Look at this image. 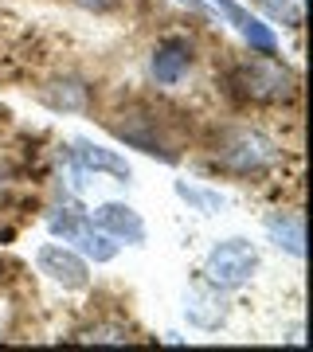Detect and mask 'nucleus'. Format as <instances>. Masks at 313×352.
Wrapping results in <instances>:
<instances>
[{
	"label": "nucleus",
	"mask_w": 313,
	"mask_h": 352,
	"mask_svg": "<svg viewBox=\"0 0 313 352\" xmlns=\"http://www.w3.org/2000/svg\"><path fill=\"white\" fill-rule=\"evenodd\" d=\"M110 133L118 141H125L129 149H141L145 157H157L164 164L180 161V141L169 129V118H161L149 106H129V110L110 118Z\"/></svg>",
	"instance_id": "1"
},
{
	"label": "nucleus",
	"mask_w": 313,
	"mask_h": 352,
	"mask_svg": "<svg viewBox=\"0 0 313 352\" xmlns=\"http://www.w3.org/2000/svg\"><path fill=\"white\" fill-rule=\"evenodd\" d=\"M231 87L239 90V98L255 102V106H286V102L298 98V78L286 63H278L270 55H259V59H247V63L235 67L231 75Z\"/></svg>",
	"instance_id": "2"
},
{
	"label": "nucleus",
	"mask_w": 313,
	"mask_h": 352,
	"mask_svg": "<svg viewBox=\"0 0 313 352\" xmlns=\"http://www.w3.org/2000/svg\"><path fill=\"white\" fill-rule=\"evenodd\" d=\"M212 161L231 176H259L282 161V149L266 133H259V129L239 126V129H227L224 138L215 141Z\"/></svg>",
	"instance_id": "3"
},
{
	"label": "nucleus",
	"mask_w": 313,
	"mask_h": 352,
	"mask_svg": "<svg viewBox=\"0 0 313 352\" xmlns=\"http://www.w3.org/2000/svg\"><path fill=\"white\" fill-rule=\"evenodd\" d=\"M259 270V251L250 239H219L204 258V278L215 289H239L247 286Z\"/></svg>",
	"instance_id": "4"
},
{
	"label": "nucleus",
	"mask_w": 313,
	"mask_h": 352,
	"mask_svg": "<svg viewBox=\"0 0 313 352\" xmlns=\"http://www.w3.org/2000/svg\"><path fill=\"white\" fill-rule=\"evenodd\" d=\"M47 227L51 235L63 243H75L83 258H94V263H110L118 258V239H110L106 231L90 223V215L83 212H71V208H59V212L47 215Z\"/></svg>",
	"instance_id": "5"
},
{
	"label": "nucleus",
	"mask_w": 313,
	"mask_h": 352,
	"mask_svg": "<svg viewBox=\"0 0 313 352\" xmlns=\"http://www.w3.org/2000/svg\"><path fill=\"white\" fill-rule=\"evenodd\" d=\"M36 266H39V274H47L63 289H87V282H90L87 258L78 251H71V247H63V243H43L36 251Z\"/></svg>",
	"instance_id": "6"
},
{
	"label": "nucleus",
	"mask_w": 313,
	"mask_h": 352,
	"mask_svg": "<svg viewBox=\"0 0 313 352\" xmlns=\"http://www.w3.org/2000/svg\"><path fill=\"white\" fill-rule=\"evenodd\" d=\"M188 71H192V43L180 36H169L161 39L149 55V78L157 87H176V82H184Z\"/></svg>",
	"instance_id": "7"
},
{
	"label": "nucleus",
	"mask_w": 313,
	"mask_h": 352,
	"mask_svg": "<svg viewBox=\"0 0 313 352\" xmlns=\"http://www.w3.org/2000/svg\"><path fill=\"white\" fill-rule=\"evenodd\" d=\"M90 223L98 227V231H106L110 239H118V243H129V247H141L145 243V219H141V212H133L129 204H118V200H110V204H98L94 212H90Z\"/></svg>",
	"instance_id": "8"
},
{
	"label": "nucleus",
	"mask_w": 313,
	"mask_h": 352,
	"mask_svg": "<svg viewBox=\"0 0 313 352\" xmlns=\"http://www.w3.org/2000/svg\"><path fill=\"white\" fill-rule=\"evenodd\" d=\"M212 4V12H219L227 20V24L235 28L239 36L250 43V51H259V55H274L278 51V36H274V28L263 24L259 16H250L243 4H235V0H208Z\"/></svg>",
	"instance_id": "9"
},
{
	"label": "nucleus",
	"mask_w": 313,
	"mask_h": 352,
	"mask_svg": "<svg viewBox=\"0 0 313 352\" xmlns=\"http://www.w3.org/2000/svg\"><path fill=\"white\" fill-rule=\"evenodd\" d=\"M71 161H75L78 173H106V176H114V180H122V184L133 176L125 157H118L114 149H102V145H94V141H87V138L71 141Z\"/></svg>",
	"instance_id": "10"
},
{
	"label": "nucleus",
	"mask_w": 313,
	"mask_h": 352,
	"mask_svg": "<svg viewBox=\"0 0 313 352\" xmlns=\"http://www.w3.org/2000/svg\"><path fill=\"white\" fill-rule=\"evenodd\" d=\"M184 317H188V325H196V329H219L227 321V302H224V289H215L212 282L208 286H196V289H188V298H184Z\"/></svg>",
	"instance_id": "11"
},
{
	"label": "nucleus",
	"mask_w": 313,
	"mask_h": 352,
	"mask_svg": "<svg viewBox=\"0 0 313 352\" xmlns=\"http://www.w3.org/2000/svg\"><path fill=\"white\" fill-rule=\"evenodd\" d=\"M263 227L278 251L305 258V219H301V212H270Z\"/></svg>",
	"instance_id": "12"
},
{
	"label": "nucleus",
	"mask_w": 313,
	"mask_h": 352,
	"mask_svg": "<svg viewBox=\"0 0 313 352\" xmlns=\"http://www.w3.org/2000/svg\"><path fill=\"white\" fill-rule=\"evenodd\" d=\"M39 102L59 113H83L90 106V90L78 78H55L47 87H39Z\"/></svg>",
	"instance_id": "13"
},
{
	"label": "nucleus",
	"mask_w": 313,
	"mask_h": 352,
	"mask_svg": "<svg viewBox=\"0 0 313 352\" xmlns=\"http://www.w3.org/2000/svg\"><path fill=\"white\" fill-rule=\"evenodd\" d=\"M173 188L192 212H200V215H219L227 208V196H219L215 188H204V184H192V180H176Z\"/></svg>",
	"instance_id": "14"
},
{
	"label": "nucleus",
	"mask_w": 313,
	"mask_h": 352,
	"mask_svg": "<svg viewBox=\"0 0 313 352\" xmlns=\"http://www.w3.org/2000/svg\"><path fill=\"white\" fill-rule=\"evenodd\" d=\"M263 12L282 28H301L305 24V0H263Z\"/></svg>",
	"instance_id": "15"
},
{
	"label": "nucleus",
	"mask_w": 313,
	"mask_h": 352,
	"mask_svg": "<svg viewBox=\"0 0 313 352\" xmlns=\"http://www.w3.org/2000/svg\"><path fill=\"white\" fill-rule=\"evenodd\" d=\"M83 337L94 340V344H125V340H129V333H125L122 325H90Z\"/></svg>",
	"instance_id": "16"
},
{
	"label": "nucleus",
	"mask_w": 313,
	"mask_h": 352,
	"mask_svg": "<svg viewBox=\"0 0 313 352\" xmlns=\"http://www.w3.org/2000/svg\"><path fill=\"white\" fill-rule=\"evenodd\" d=\"M78 8H87V12H114L122 0H75Z\"/></svg>",
	"instance_id": "17"
},
{
	"label": "nucleus",
	"mask_w": 313,
	"mask_h": 352,
	"mask_svg": "<svg viewBox=\"0 0 313 352\" xmlns=\"http://www.w3.org/2000/svg\"><path fill=\"white\" fill-rule=\"evenodd\" d=\"M176 4H184V8H192V12H212L208 0H176Z\"/></svg>",
	"instance_id": "18"
}]
</instances>
